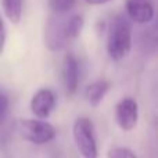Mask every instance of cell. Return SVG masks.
<instances>
[{
    "mask_svg": "<svg viewBox=\"0 0 158 158\" xmlns=\"http://www.w3.org/2000/svg\"><path fill=\"white\" fill-rule=\"evenodd\" d=\"M132 49V24L125 15L112 18L107 35V52L114 61H121Z\"/></svg>",
    "mask_w": 158,
    "mask_h": 158,
    "instance_id": "cell-1",
    "label": "cell"
},
{
    "mask_svg": "<svg viewBox=\"0 0 158 158\" xmlns=\"http://www.w3.org/2000/svg\"><path fill=\"white\" fill-rule=\"evenodd\" d=\"M4 46H6V28L3 19L0 18V56L4 52Z\"/></svg>",
    "mask_w": 158,
    "mask_h": 158,
    "instance_id": "cell-14",
    "label": "cell"
},
{
    "mask_svg": "<svg viewBox=\"0 0 158 158\" xmlns=\"http://www.w3.org/2000/svg\"><path fill=\"white\" fill-rule=\"evenodd\" d=\"M63 82L68 94H74L79 86V65L75 56L67 54L63 63Z\"/></svg>",
    "mask_w": 158,
    "mask_h": 158,
    "instance_id": "cell-8",
    "label": "cell"
},
{
    "mask_svg": "<svg viewBox=\"0 0 158 158\" xmlns=\"http://www.w3.org/2000/svg\"><path fill=\"white\" fill-rule=\"evenodd\" d=\"M108 158H137V156L128 147H112L108 151Z\"/></svg>",
    "mask_w": 158,
    "mask_h": 158,
    "instance_id": "cell-12",
    "label": "cell"
},
{
    "mask_svg": "<svg viewBox=\"0 0 158 158\" xmlns=\"http://www.w3.org/2000/svg\"><path fill=\"white\" fill-rule=\"evenodd\" d=\"M44 40L50 52H60L65 49L72 42V39L69 38L68 29H67V19H61L58 17L50 19L46 27Z\"/></svg>",
    "mask_w": 158,
    "mask_h": 158,
    "instance_id": "cell-4",
    "label": "cell"
},
{
    "mask_svg": "<svg viewBox=\"0 0 158 158\" xmlns=\"http://www.w3.org/2000/svg\"><path fill=\"white\" fill-rule=\"evenodd\" d=\"M19 133L25 140L33 143V144H46L50 143L57 135L56 128L50 122L40 118L33 119H21L19 121Z\"/></svg>",
    "mask_w": 158,
    "mask_h": 158,
    "instance_id": "cell-3",
    "label": "cell"
},
{
    "mask_svg": "<svg viewBox=\"0 0 158 158\" xmlns=\"http://www.w3.org/2000/svg\"><path fill=\"white\" fill-rule=\"evenodd\" d=\"M2 4L8 21L13 22V24H18L22 17L24 0H2Z\"/></svg>",
    "mask_w": 158,
    "mask_h": 158,
    "instance_id": "cell-10",
    "label": "cell"
},
{
    "mask_svg": "<svg viewBox=\"0 0 158 158\" xmlns=\"http://www.w3.org/2000/svg\"><path fill=\"white\" fill-rule=\"evenodd\" d=\"M83 2L90 6H101V4H106V3H110L111 0H83Z\"/></svg>",
    "mask_w": 158,
    "mask_h": 158,
    "instance_id": "cell-15",
    "label": "cell"
},
{
    "mask_svg": "<svg viewBox=\"0 0 158 158\" xmlns=\"http://www.w3.org/2000/svg\"><path fill=\"white\" fill-rule=\"evenodd\" d=\"M56 108V94L50 89H40L32 96L31 111L36 118L46 119Z\"/></svg>",
    "mask_w": 158,
    "mask_h": 158,
    "instance_id": "cell-7",
    "label": "cell"
},
{
    "mask_svg": "<svg viewBox=\"0 0 158 158\" xmlns=\"http://www.w3.org/2000/svg\"><path fill=\"white\" fill-rule=\"evenodd\" d=\"M7 110H8V100L4 94L0 93V123L4 119L6 114H7Z\"/></svg>",
    "mask_w": 158,
    "mask_h": 158,
    "instance_id": "cell-13",
    "label": "cell"
},
{
    "mask_svg": "<svg viewBox=\"0 0 158 158\" xmlns=\"http://www.w3.org/2000/svg\"><path fill=\"white\" fill-rule=\"evenodd\" d=\"M47 2H49L50 10L57 15H63V14L68 13L75 4V0H47Z\"/></svg>",
    "mask_w": 158,
    "mask_h": 158,
    "instance_id": "cell-11",
    "label": "cell"
},
{
    "mask_svg": "<svg viewBox=\"0 0 158 158\" xmlns=\"http://www.w3.org/2000/svg\"><path fill=\"white\" fill-rule=\"evenodd\" d=\"M72 135L77 148L83 158H97L98 147L93 122L86 117H79L72 126Z\"/></svg>",
    "mask_w": 158,
    "mask_h": 158,
    "instance_id": "cell-2",
    "label": "cell"
},
{
    "mask_svg": "<svg viewBox=\"0 0 158 158\" xmlns=\"http://www.w3.org/2000/svg\"><path fill=\"white\" fill-rule=\"evenodd\" d=\"M115 121L123 132H131L136 128L139 121V106L131 97L122 98L115 107Z\"/></svg>",
    "mask_w": 158,
    "mask_h": 158,
    "instance_id": "cell-5",
    "label": "cell"
},
{
    "mask_svg": "<svg viewBox=\"0 0 158 158\" xmlns=\"http://www.w3.org/2000/svg\"><path fill=\"white\" fill-rule=\"evenodd\" d=\"M110 90V82L98 79L94 81L93 83H90L85 90V97H86L87 103L92 107H98L100 103L103 101V98L106 97V94Z\"/></svg>",
    "mask_w": 158,
    "mask_h": 158,
    "instance_id": "cell-9",
    "label": "cell"
},
{
    "mask_svg": "<svg viewBox=\"0 0 158 158\" xmlns=\"http://www.w3.org/2000/svg\"><path fill=\"white\" fill-rule=\"evenodd\" d=\"M125 7L129 19L136 24H148L156 14L154 0H126Z\"/></svg>",
    "mask_w": 158,
    "mask_h": 158,
    "instance_id": "cell-6",
    "label": "cell"
}]
</instances>
